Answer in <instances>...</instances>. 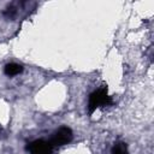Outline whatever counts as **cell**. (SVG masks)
I'll use <instances>...</instances> for the list:
<instances>
[{
  "instance_id": "6da1fadb",
  "label": "cell",
  "mask_w": 154,
  "mask_h": 154,
  "mask_svg": "<svg viewBox=\"0 0 154 154\" xmlns=\"http://www.w3.org/2000/svg\"><path fill=\"white\" fill-rule=\"evenodd\" d=\"M111 103H112V99H111V96H108L107 89L106 88H100L97 90H94L89 95L88 111L91 114L96 108L102 107V106H108Z\"/></svg>"
},
{
  "instance_id": "7a4b0ae2",
  "label": "cell",
  "mask_w": 154,
  "mask_h": 154,
  "mask_svg": "<svg viewBox=\"0 0 154 154\" xmlns=\"http://www.w3.org/2000/svg\"><path fill=\"white\" fill-rule=\"evenodd\" d=\"M72 137H73V134H72L71 129L66 128V126H61L53 134L52 138L49 140V143L52 146H64V144H67L69 142H71Z\"/></svg>"
},
{
  "instance_id": "3957f363",
  "label": "cell",
  "mask_w": 154,
  "mask_h": 154,
  "mask_svg": "<svg viewBox=\"0 0 154 154\" xmlns=\"http://www.w3.org/2000/svg\"><path fill=\"white\" fill-rule=\"evenodd\" d=\"M52 147L53 146L49 143V141L35 140L30 142L26 148L30 154H52Z\"/></svg>"
},
{
  "instance_id": "277c9868",
  "label": "cell",
  "mask_w": 154,
  "mask_h": 154,
  "mask_svg": "<svg viewBox=\"0 0 154 154\" xmlns=\"http://www.w3.org/2000/svg\"><path fill=\"white\" fill-rule=\"evenodd\" d=\"M5 73L7 75V76H10V77H12V76H16V75H19L22 71H23V67L20 66V65H18V64H16V63H11V64H7L6 66H5Z\"/></svg>"
},
{
  "instance_id": "5b68a950",
  "label": "cell",
  "mask_w": 154,
  "mask_h": 154,
  "mask_svg": "<svg viewBox=\"0 0 154 154\" xmlns=\"http://www.w3.org/2000/svg\"><path fill=\"white\" fill-rule=\"evenodd\" d=\"M111 154H128L126 144H125L124 142H117V143L113 146Z\"/></svg>"
},
{
  "instance_id": "8992f818",
  "label": "cell",
  "mask_w": 154,
  "mask_h": 154,
  "mask_svg": "<svg viewBox=\"0 0 154 154\" xmlns=\"http://www.w3.org/2000/svg\"><path fill=\"white\" fill-rule=\"evenodd\" d=\"M0 134H4V129L0 126ZM0 137H1V135H0Z\"/></svg>"
}]
</instances>
